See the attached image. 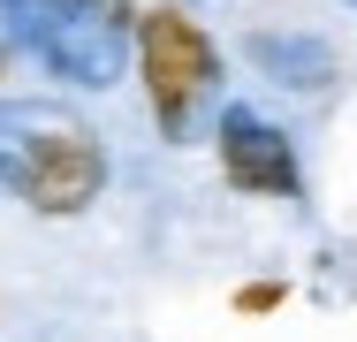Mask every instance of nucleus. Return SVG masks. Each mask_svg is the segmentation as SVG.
Returning <instances> with one entry per match:
<instances>
[{
	"label": "nucleus",
	"mask_w": 357,
	"mask_h": 342,
	"mask_svg": "<svg viewBox=\"0 0 357 342\" xmlns=\"http://www.w3.org/2000/svg\"><path fill=\"white\" fill-rule=\"evenodd\" d=\"M0 191L31 213H46V221H76L107 191V144L76 114L0 99Z\"/></svg>",
	"instance_id": "obj_1"
},
{
	"label": "nucleus",
	"mask_w": 357,
	"mask_h": 342,
	"mask_svg": "<svg viewBox=\"0 0 357 342\" xmlns=\"http://www.w3.org/2000/svg\"><path fill=\"white\" fill-rule=\"evenodd\" d=\"M130 54H137V84L152 107V130L167 144L198 130V107H213L220 91V46L213 31L183 8V0H152L130 15Z\"/></svg>",
	"instance_id": "obj_2"
},
{
	"label": "nucleus",
	"mask_w": 357,
	"mask_h": 342,
	"mask_svg": "<svg viewBox=\"0 0 357 342\" xmlns=\"http://www.w3.org/2000/svg\"><path fill=\"white\" fill-rule=\"evenodd\" d=\"M213 152H220V183H228L236 198H304L296 144H289L266 114H251V107H220Z\"/></svg>",
	"instance_id": "obj_3"
},
{
	"label": "nucleus",
	"mask_w": 357,
	"mask_h": 342,
	"mask_svg": "<svg viewBox=\"0 0 357 342\" xmlns=\"http://www.w3.org/2000/svg\"><path fill=\"white\" fill-rule=\"evenodd\" d=\"M282 297H289L282 281H243V289H236V312H243V320H259V312H274Z\"/></svg>",
	"instance_id": "obj_4"
},
{
	"label": "nucleus",
	"mask_w": 357,
	"mask_h": 342,
	"mask_svg": "<svg viewBox=\"0 0 357 342\" xmlns=\"http://www.w3.org/2000/svg\"><path fill=\"white\" fill-rule=\"evenodd\" d=\"M8 76H15V38L0 31V99H8Z\"/></svg>",
	"instance_id": "obj_5"
}]
</instances>
